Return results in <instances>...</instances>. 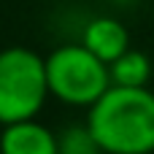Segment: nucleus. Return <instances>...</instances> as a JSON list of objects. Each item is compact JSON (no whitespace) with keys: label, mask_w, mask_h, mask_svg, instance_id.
I'll use <instances>...</instances> for the list:
<instances>
[{"label":"nucleus","mask_w":154,"mask_h":154,"mask_svg":"<svg viewBox=\"0 0 154 154\" xmlns=\"http://www.w3.org/2000/svg\"><path fill=\"white\" fill-rule=\"evenodd\" d=\"M103 154L154 152V92L149 87H108L84 122Z\"/></svg>","instance_id":"1"},{"label":"nucleus","mask_w":154,"mask_h":154,"mask_svg":"<svg viewBox=\"0 0 154 154\" xmlns=\"http://www.w3.org/2000/svg\"><path fill=\"white\" fill-rule=\"evenodd\" d=\"M49 97L46 62L27 46L0 49V125L35 119Z\"/></svg>","instance_id":"2"},{"label":"nucleus","mask_w":154,"mask_h":154,"mask_svg":"<svg viewBox=\"0 0 154 154\" xmlns=\"http://www.w3.org/2000/svg\"><path fill=\"white\" fill-rule=\"evenodd\" d=\"M43 62L49 95L68 106L89 108L111 87L108 65L95 57L81 41L57 46L49 57H43Z\"/></svg>","instance_id":"3"},{"label":"nucleus","mask_w":154,"mask_h":154,"mask_svg":"<svg viewBox=\"0 0 154 154\" xmlns=\"http://www.w3.org/2000/svg\"><path fill=\"white\" fill-rule=\"evenodd\" d=\"M0 154H60L57 133H51L38 119H22L3 125Z\"/></svg>","instance_id":"4"},{"label":"nucleus","mask_w":154,"mask_h":154,"mask_svg":"<svg viewBox=\"0 0 154 154\" xmlns=\"http://www.w3.org/2000/svg\"><path fill=\"white\" fill-rule=\"evenodd\" d=\"M81 43L95 57H100L106 65H111L116 57H122L130 49V32L114 16H95L87 22V27L81 32Z\"/></svg>","instance_id":"5"},{"label":"nucleus","mask_w":154,"mask_h":154,"mask_svg":"<svg viewBox=\"0 0 154 154\" xmlns=\"http://www.w3.org/2000/svg\"><path fill=\"white\" fill-rule=\"evenodd\" d=\"M108 73H111V84L114 87H149L152 60L143 51L130 46L122 57H116L108 65Z\"/></svg>","instance_id":"6"},{"label":"nucleus","mask_w":154,"mask_h":154,"mask_svg":"<svg viewBox=\"0 0 154 154\" xmlns=\"http://www.w3.org/2000/svg\"><path fill=\"white\" fill-rule=\"evenodd\" d=\"M57 146L60 154H103L87 125L65 127L62 133H57Z\"/></svg>","instance_id":"7"}]
</instances>
